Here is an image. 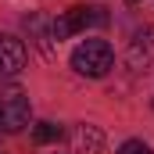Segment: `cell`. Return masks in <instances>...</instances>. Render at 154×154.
<instances>
[{
    "label": "cell",
    "mask_w": 154,
    "mask_h": 154,
    "mask_svg": "<svg viewBox=\"0 0 154 154\" xmlns=\"http://www.w3.org/2000/svg\"><path fill=\"white\" fill-rule=\"evenodd\" d=\"M72 68L86 79H104L111 68H115V54L104 39H86L72 50Z\"/></svg>",
    "instance_id": "cell-1"
},
{
    "label": "cell",
    "mask_w": 154,
    "mask_h": 154,
    "mask_svg": "<svg viewBox=\"0 0 154 154\" xmlns=\"http://www.w3.org/2000/svg\"><path fill=\"white\" fill-rule=\"evenodd\" d=\"M29 125V97L22 86H0V133H22Z\"/></svg>",
    "instance_id": "cell-2"
},
{
    "label": "cell",
    "mask_w": 154,
    "mask_h": 154,
    "mask_svg": "<svg viewBox=\"0 0 154 154\" xmlns=\"http://www.w3.org/2000/svg\"><path fill=\"white\" fill-rule=\"evenodd\" d=\"M125 65L133 72H154V25L136 29V36L125 47Z\"/></svg>",
    "instance_id": "cell-3"
},
{
    "label": "cell",
    "mask_w": 154,
    "mask_h": 154,
    "mask_svg": "<svg viewBox=\"0 0 154 154\" xmlns=\"http://www.w3.org/2000/svg\"><path fill=\"white\" fill-rule=\"evenodd\" d=\"M25 68V43L11 32H0V79L18 75Z\"/></svg>",
    "instance_id": "cell-4"
},
{
    "label": "cell",
    "mask_w": 154,
    "mask_h": 154,
    "mask_svg": "<svg viewBox=\"0 0 154 154\" xmlns=\"http://www.w3.org/2000/svg\"><path fill=\"white\" fill-rule=\"evenodd\" d=\"M100 151H104V133L97 125H90V122L75 125V133H72V154H100Z\"/></svg>",
    "instance_id": "cell-5"
},
{
    "label": "cell",
    "mask_w": 154,
    "mask_h": 154,
    "mask_svg": "<svg viewBox=\"0 0 154 154\" xmlns=\"http://www.w3.org/2000/svg\"><path fill=\"white\" fill-rule=\"evenodd\" d=\"M25 29H29V39L43 57H54V32H50V22L43 14H29L25 18Z\"/></svg>",
    "instance_id": "cell-6"
},
{
    "label": "cell",
    "mask_w": 154,
    "mask_h": 154,
    "mask_svg": "<svg viewBox=\"0 0 154 154\" xmlns=\"http://www.w3.org/2000/svg\"><path fill=\"white\" fill-rule=\"evenodd\" d=\"M79 29H82V7H72V11H65V14H57V18L50 22V32H54L57 43L68 39V36H75Z\"/></svg>",
    "instance_id": "cell-7"
},
{
    "label": "cell",
    "mask_w": 154,
    "mask_h": 154,
    "mask_svg": "<svg viewBox=\"0 0 154 154\" xmlns=\"http://www.w3.org/2000/svg\"><path fill=\"white\" fill-rule=\"evenodd\" d=\"M32 140H36L39 147L57 143V140H61V125H57V122H39L36 129H32Z\"/></svg>",
    "instance_id": "cell-8"
},
{
    "label": "cell",
    "mask_w": 154,
    "mask_h": 154,
    "mask_svg": "<svg viewBox=\"0 0 154 154\" xmlns=\"http://www.w3.org/2000/svg\"><path fill=\"white\" fill-rule=\"evenodd\" d=\"M104 25H108L104 7H82V29H104Z\"/></svg>",
    "instance_id": "cell-9"
},
{
    "label": "cell",
    "mask_w": 154,
    "mask_h": 154,
    "mask_svg": "<svg viewBox=\"0 0 154 154\" xmlns=\"http://www.w3.org/2000/svg\"><path fill=\"white\" fill-rule=\"evenodd\" d=\"M118 154H154V151L143 143V140H125V143L118 147Z\"/></svg>",
    "instance_id": "cell-10"
},
{
    "label": "cell",
    "mask_w": 154,
    "mask_h": 154,
    "mask_svg": "<svg viewBox=\"0 0 154 154\" xmlns=\"http://www.w3.org/2000/svg\"><path fill=\"white\" fill-rule=\"evenodd\" d=\"M129 4H143V0H129Z\"/></svg>",
    "instance_id": "cell-11"
}]
</instances>
